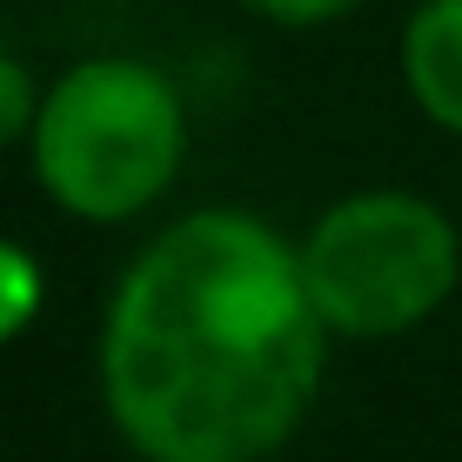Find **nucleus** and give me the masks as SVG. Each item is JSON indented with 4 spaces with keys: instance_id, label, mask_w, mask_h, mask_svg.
<instances>
[{
    "instance_id": "f257e3e1",
    "label": "nucleus",
    "mask_w": 462,
    "mask_h": 462,
    "mask_svg": "<svg viewBox=\"0 0 462 462\" xmlns=\"http://www.w3.org/2000/svg\"><path fill=\"white\" fill-rule=\"evenodd\" d=\"M328 322L268 215L195 208L148 235L101 315V409L141 462H268L309 422Z\"/></svg>"
},
{
    "instance_id": "f03ea898",
    "label": "nucleus",
    "mask_w": 462,
    "mask_h": 462,
    "mask_svg": "<svg viewBox=\"0 0 462 462\" xmlns=\"http://www.w3.org/2000/svg\"><path fill=\"white\" fill-rule=\"evenodd\" d=\"M34 181L60 215L115 228L148 215L174 188L188 154V107L162 68L127 54L74 60L41 94L34 115Z\"/></svg>"
},
{
    "instance_id": "7ed1b4c3",
    "label": "nucleus",
    "mask_w": 462,
    "mask_h": 462,
    "mask_svg": "<svg viewBox=\"0 0 462 462\" xmlns=\"http://www.w3.org/2000/svg\"><path fill=\"white\" fill-rule=\"evenodd\" d=\"M301 275L328 336L389 342L442 315L462 282V235L429 195L362 188L328 201L301 235Z\"/></svg>"
},
{
    "instance_id": "20e7f679",
    "label": "nucleus",
    "mask_w": 462,
    "mask_h": 462,
    "mask_svg": "<svg viewBox=\"0 0 462 462\" xmlns=\"http://www.w3.org/2000/svg\"><path fill=\"white\" fill-rule=\"evenodd\" d=\"M402 88L442 134L462 141V0H422L402 27Z\"/></svg>"
},
{
    "instance_id": "39448f33",
    "label": "nucleus",
    "mask_w": 462,
    "mask_h": 462,
    "mask_svg": "<svg viewBox=\"0 0 462 462\" xmlns=\"http://www.w3.org/2000/svg\"><path fill=\"white\" fill-rule=\"evenodd\" d=\"M41 315V262L21 242H0V348Z\"/></svg>"
},
{
    "instance_id": "423d86ee",
    "label": "nucleus",
    "mask_w": 462,
    "mask_h": 462,
    "mask_svg": "<svg viewBox=\"0 0 462 462\" xmlns=\"http://www.w3.org/2000/svg\"><path fill=\"white\" fill-rule=\"evenodd\" d=\"M34 115H41L34 74H27L14 54H0V148H14V141L34 134Z\"/></svg>"
},
{
    "instance_id": "0eeeda50",
    "label": "nucleus",
    "mask_w": 462,
    "mask_h": 462,
    "mask_svg": "<svg viewBox=\"0 0 462 462\" xmlns=\"http://www.w3.org/2000/svg\"><path fill=\"white\" fill-rule=\"evenodd\" d=\"M242 7H254L275 27H328V21H342V14H356L362 0H242Z\"/></svg>"
}]
</instances>
